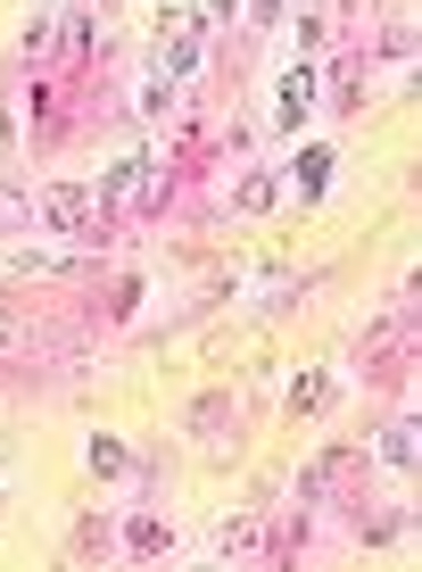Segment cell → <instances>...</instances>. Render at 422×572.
Masks as SVG:
<instances>
[{
  "mask_svg": "<svg viewBox=\"0 0 422 572\" xmlns=\"http://www.w3.org/2000/svg\"><path fill=\"white\" fill-rule=\"evenodd\" d=\"M323 175H331V159H323V150H307V159H298V191H323Z\"/></svg>",
  "mask_w": 422,
  "mask_h": 572,
  "instance_id": "cell-5",
  "label": "cell"
},
{
  "mask_svg": "<svg viewBox=\"0 0 422 572\" xmlns=\"http://www.w3.org/2000/svg\"><path fill=\"white\" fill-rule=\"evenodd\" d=\"M125 540H133V556H166V548H174V540H166V531H157V523H133Z\"/></svg>",
  "mask_w": 422,
  "mask_h": 572,
  "instance_id": "cell-4",
  "label": "cell"
},
{
  "mask_svg": "<svg viewBox=\"0 0 422 572\" xmlns=\"http://www.w3.org/2000/svg\"><path fill=\"white\" fill-rule=\"evenodd\" d=\"M42 216H50V224H83V191H75V183H59V191L42 200Z\"/></svg>",
  "mask_w": 422,
  "mask_h": 572,
  "instance_id": "cell-3",
  "label": "cell"
},
{
  "mask_svg": "<svg viewBox=\"0 0 422 572\" xmlns=\"http://www.w3.org/2000/svg\"><path fill=\"white\" fill-rule=\"evenodd\" d=\"M315 498H331V507H357V498H364V464H357V457H323V464L307 473V507H315Z\"/></svg>",
  "mask_w": 422,
  "mask_h": 572,
  "instance_id": "cell-1",
  "label": "cell"
},
{
  "mask_svg": "<svg viewBox=\"0 0 422 572\" xmlns=\"http://www.w3.org/2000/svg\"><path fill=\"white\" fill-rule=\"evenodd\" d=\"M381 457H390L398 473L414 464V415H398V423H390V440H381Z\"/></svg>",
  "mask_w": 422,
  "mask_h": 572,
  "instance_id": "cell-2",
  "label": "cell"
}]
</instances>
